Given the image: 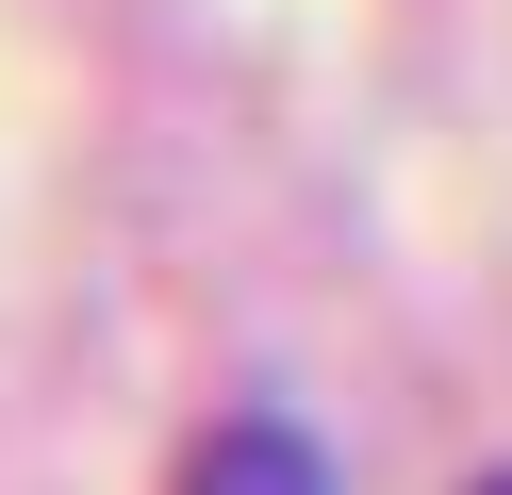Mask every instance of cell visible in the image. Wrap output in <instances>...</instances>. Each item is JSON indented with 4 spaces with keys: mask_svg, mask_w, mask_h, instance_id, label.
<instances>
[{
    "mask_svg": "<svg viewBox=\"0 0 512 495\" xmlns=\"http://www.w3.org/2000/svg\"><path fill=\"white\" fill-rule=\"evenodd\" d=\"M182 495H331V446L298 413H215L182 446Z\"/></svg>",
    "mask_w": 512,
    "mask_h": 495,
    "instance_id": "1",
    "label": "cell"
},
{
    "mask_svg": "<svg viewBox=\"0 0 512 495\" xmlns=\"http://www.w3.org/2000/svg\"><path fill=\"white\" fill-rule=\"evenodd\" d=\"M479 495H512V479H479Z\"/></svg>",
    "mask_w": 512,
    "mask_h": 495,
    "instance_id": "2",
    "label": "cell"
}]
</instances>
